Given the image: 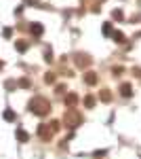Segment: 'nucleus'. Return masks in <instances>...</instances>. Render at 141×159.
<instances>
[{
    "instance_id": "nucleus-8",
    "label": "nucleus",
    "mask_w": 141,
    "mask_h": 159,
    "mask_svg": "<svg viewBox=\"0 0 141 159\" xmlns=\"http://www.w3.org/2000/svg\"><path fill=\"white\" fill-rule=\"evenodd\" d=\"M84 104H86V108H93V106H95V100L91 98V96H86V98H84Z\"/></svg>"
},
{
    "instance_id": "nucleus-14",
    "label": "nucleus",
    "mask_w": 141,
    "mask_h": 159,
    "mask_svg": "<svg viewBox=\"0 0 141 159\" xmlns=\"http://www.w3.org/2000/svg\"><path fill=\"white\" fill-rule=\"evenodd\" d=\"M2 66H4V64H2V61H0V70H2Z\"/></svg>"
},
{
    "instance_id": "nucleus-6",
    "label": "nucleus",
    "mask_w": 141,
    "mask_h": 159,
    "mask_svg": "<svg viewBox=\"0 0 141 159\" xmlns=\"http://www.w3.org/2000/svg\"><path fill=\"white\" fill-rule=\"evenodd\" d=\"M15 136H17V138H19V140H21V142H27V138H30V136L25 134L23 129H19V132H17V134H15Z\"/></svg>"
},
{
    "instance_id": "nucleus-7",
    "label": "nucleus",
    "mask_w": 141,
    "mask_h": 159,
    "mask_svg": "<svg viewBox=\"0 0 141 159\" xmlns=\"http://www.w3.org/2000/svg\"><path fill=\"white\" fill-rule=\"evenodd\" d=\"M4 119L6 121H15V112L13 110H4Z\"/></svg>"
},
{
    "instance_id": "nucleus-4",
    "label": "nucleus",
    "mask_w": 141,
    "mask_h": 159,
    "mask_svg": "<svg viewBox=\"0 0 141 159\" xmlns=\"http://www.w3.org/2000/svg\"><path fill=\"white\" fill-rule=\"evenodd\" d=\"M84 81H86L89 85H95V81H97V76H95V72H86V74H84Z\"/></svg>"
},
{
    "instance_id": "nucleus-9",
    "label": "nucleus",
    "mask_w": 141,
    "mask_h": 159,
    "mask_svg": "<svg viewBox=\"0 0 141 159\" xmlns=\"http://www.w3.org/2000/svg\"><path fill=\"white\" fill-rule=\"evenodd\" d=\"M65 104H76V96H74V93H70V96H68V98H65Z\"/></svg>"
},
{
    "instance_id": "nucleus-3",
    "label": "nucleus",
    "mask_w": 141,
    "mask_h": 159,
    "mask_svg": "<svg viewBox=\"0 0 141 159\" xmlns=\"http://www.w3.org/2000/svg\"><path fill=\"white\" fill-rule=\"evenodd\" d=\"M30 32H32L34 36H40V34L44 32V28H42L40 24H32V25H30Z\"/></svg>"
},
{
    "instance_id": "nucleus-1",
    "label": "nucleus",
    "mask_w": 141,
    "mask_h": 159,
    "mask_svg": "<svg viewBox=\"0 0 141 159\" xmlns=\"http://www.w3.org/2000/svg\"><path fill=\"white\" fill-rule=\"evenodd\" d=\"M48 108H51V104H48L47 100H42V98H36V100L30 102V110L36 112V115H47Z\"/></svg>"
},
{
    "instance_id": "nucleus-11",
    "label": "nucleus",
    "mask_w": 141,
    "mask_h": 159,
    "mask_svg": "<svg viewBox=\"0 0 141 159\" xmlns=\"http://www.w3.org/2000/svg\"><path fill=\"white\" fill-rule=\"evenodd\" d=\"M114 40H118V43H122V40H124V36H122V32H114Z\"/></svg>"
},
{
    "instance_id": "nucleus-10",
    "label": "nucleus",
    "mask_w": 141,
    "mask_h": 159,
    "mask_svg": "<svg viewBox=\"0 0 141 159\" xmlns=\"http://www.w3.org/2000/svg\"><path fill=\"white\" fill-rule=\"evenodd\" d=\"M17 49H19V51H25V49H27V43H25V40H19V43H17Z\"/></svg>"
},
{
    "instance_id": "nucleus-12",
    "label": "nucleus",
    "mask_w": 141,
    "mask_h": 159,
    "mask_svg": "<svg viewBox=\"0 0 141 159\" xmlns=\"http://www.w3.org/2000/svg\"><path fill=\"white\" fill-rule=\"evenodd\" d=\"M103 32H106V34H110V32H112V25H110V24H103Z\"/></svg>"
},
{
    "instance_id": "nucleus-13",
    "label": "nucleus",
    "mask_w": 141,
    "mask_h": 159,
    "mask_svg": "<svg viewBox=\"0 0 141 159\" xmlns=\"http://www.w3.org/2000/svg\"><path fill=\"white\" fill-rule=\"evenodd\" d=\"M114 17L116 19H122V11H114Z\"/></svg>"
},
{
    "instance_id": "nucleus-2",
    "label": "nucleus",
    "mask_w": 141,
    "mask_h": 159,
    "mask_svg": "<svg viewBox=\"0 0 141 159\" xmlns=\"http://www.w3.org/2000/svg\"><path fill=\"white\" fill-rule=\"evenodd\" d=\"M38 136H40L42 140H48V138H51V125H40V127H38Z\"/></svg>"
},
{
    "instance_id": "nucleus-5",
    "label": "nucleus",
    "mask_w": 141,
    "mask_h": 159,
    "mask_svg": "<svg viewBox=\"0 0 141 159\" xmlns=\"http://www.w3.org/2000/svg\"><path fill=\"white\" fill-rule=\"evenodd\" d=\"M120 93H122L124 98H129L131 93H133V89H131V85H122V87H120Z\"/></svg>"
}]
</instances>
